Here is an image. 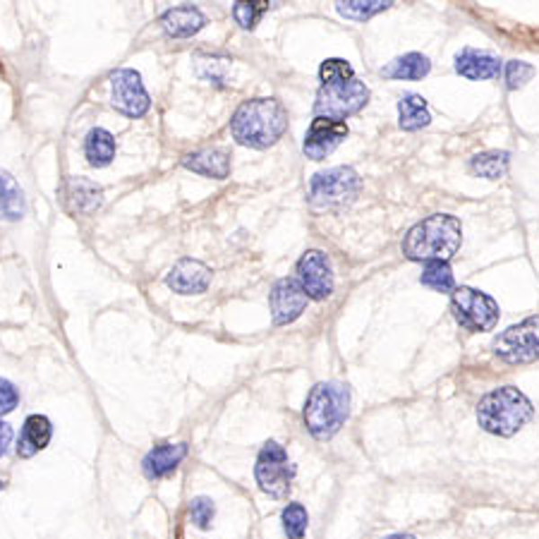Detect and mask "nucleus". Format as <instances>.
Segmentation results:
<instances>
[{
    "mask_svg": "<svg viewBox=\"0 0 539 539\" xmlns=\"http://www.w3.org/2000/svg\"><path fill=\"white\" fill-rule=\"evenodd\" d=\"M463 225L455 216L434 214L408 230L402 240V254L410 261H448L460 250Z\"/></svg>",
    "mask_w": 539,
    "mask_h": 539,
    "instance_id": "1",
    "label": "nucleus"
},
{
    "mask_svg": "<svg viewBox=\"0 0 539 539\" xmlns=\"http://www.w3.org/2000/svg\"><path fill=\"white\" fill-rule=\"evenodd\" d=\"M287 129V110L276 99H252L237 108L230 132L237 142L252 149H269Z\"/></svg>",
    "mask_w": 539,
    "mask_h": 539,
    "instance_id": "2",
    "label": "nucleus"
},
{
    "mask_svg": "<svg viewBox=\"0 0 539 539\" xmlns=\"http://www.w3.org/2000/svg\"><path fill=\"white\" fill-rule=\"evenodd\" d=\"M350 415V388L340 381H322L316 384L305 402V424L309 434L319 441H326L340 431Z\"/></svg>",
    "mask_w": 539,
    "mask_h": 539,
    "instance_id": "3",
    "label": "nucleus"
},
{
    "mask_svg": "<svg viewBox=\"0 0 539 539\" xmlns=\"http://www.w3.org/2000/svg\"><path fill=\"white\" fill-rule=\"evenodd\" d=\"M532 415H535L532 402L516 386L496 388L482 398L480 408H477V422L482 429L503 438L517 434L530 422Z\"/></svg>",
    "mask_w": 539,
    "mask_h": 539,
    "instance_id": "4",
    "label": "nucleus"
},
{
    "mask_svg": "<svg viewBox=\"0 0 539 539\" xmlns=\"http://www.w3.org/2000/svg\"><path fill=\"white\" fill-rule=\"evenodd\" d=\"M362 180L350 165H338L331 171L316 172L309 180V201L316 208H343L355 201Z\"/></svg>",
    "mask_w": 539,
    "mask_h": 539,
    "instance_id": "5",
    "label": "nucleus"
},
{
    "mask_svg": "<svg viewBox=\"0 0 539 539\" xmlns=\"http://www.w3.org/2000/svg\"><path fill=\"white\" fill-rule=\"evenodd\" d=\"M259 489L271 499H286L293 487L295 465H290L286 448L278 441H266L259 451L257 465H254Z\"/></svg>",
    "mask_w": 539,
    "mask_h": 539,
    "instance_id": "6",
    "label": "nucleus"
},
{
    "mask_svg": "<svg viewBox=\"0 0 539 539\" xmlns=\"http://www.w3.org/2000/svg\"><path fill=\"white\" fill-rule=\"evenodd\" d=\"M494 352L508 365H530L539 359V316H527L499 333Z\"/></svg>",
    "mask_w": 539,
    "mask_h": 539,
    "instance_id": "7",
    "label": "nucleus"
},
{
    "mask_svg": "<svg viewBox=\"0 0 539 539\" xmlns=\"http://www.w3.org/2000/svg\"><path fill=\"white\" fill-rule=\"evenodd\" d=\"M455 322L465 331H491L499 323V305L474 287H455L451 297Z\"/></svg>",
    "mask_w": 539,
    "mask_h": 539,
    "instance_id": "8",
    "label": "nucleus"
},
{
    "mask_svg": "<svg viewBox=\"0 0 539 539\" xmlns=\"http://www.w3.org/2000/svg\"><path fill=\"white\" fill-rule=\"evenodd\" d=\"M369 101V89H367L359 79H350L345 84L322 86L316 93L314 110L319 118H331V120H340L359 113Z\"/></svg>",
    "mask_w": 539,
    "mask_h": 539,
    "instance_id": "9",
    "label": "nucleus"
},
{
    "mask_svg": "<svg viewBox=\"0 0 539 539\" xmlns=\"http://www.w3.org/2000/svg\"><path fill=\"white\" fill-rule=\"evenodd\" d=\"M110 103L128 118H142L149 110V93L135 70H115L110 75Z\"/></svg>",
    "mask_w": 539,
    "mask_h": 539,
    "instance_id": "10",
    "label": "nucleus"
},
{
    "mask_svg": "<svg viewBox=\"0 0 539 539\" xmlns=\"http://www.w3.org/2000/svg\"><path fill=\"white\" fill-rule=\"evenodd\" d=\"M297 283L309 300L322 302L333 293V271L329 257L322 250H309L297 261Z\"/></svg>",
    "mask_w": 539,
    "mask_h": 539,
    "instance_id": "11",
    "label": "nucleus"
},
{
    "mask_svg": "<svg viewBox=\"0 0 539 539\" xmlns=\"http://www.w3.org/2000/svg\"><path fill=\"white\" fill-rule=\"evenodd\" d=\"M348 137V125L340 120H331V118H319L316 115L312 125H309L307 135H305V144L302 151L305 156L312 161H323V158L333 154V151L343 144Z\"/></svg>",
    "mask_w": 539,
    "mask_h": 539,
    "instance_id": "12",
    "label": "nucleus"
},
{
    "mask_svg": "<svg viewBox=\"0 0 539 539\" xmlns=\"http://www.w3.org/2000/svg\"><path fill=\"white\" fill-rule=\"evenodd\" d=\"M269 302H271L273 323L283 326V323L295 322V319L305 312L309 297L305 295L297 278H280L276 280V286L271 287Z\"/></svg>",
    "mask_w": 539,
    "mask_h": 539,
    "instance_id": "13",
    "label": "nucleus"
},
{
    "mask_svg": "<svg viewBox=\"0 0 539 539\" xmlns=\"http://www.w3.org/2000/svg\"><path fill=\"white\" fill-rule=\"evenodd\" d=\"M208 283H211V269L197 259H180L165 278V286L178 295L207 293Z\"/></svg>",
    "mask_w": 539,
    "mask_h": 539,
    "instance_id": "14",
    "label": "nucleus"
},
{
    "mask_svg": "<svg viewBox=\"0 0 539 539\" xmlns=\"http://www.w3.org/2000/svg\"><path fill=\"white\" fill-rule=\"evenodd\" d=\"M60 197L72 214H93L103 201V190L86 178H67L60 187Z\"/></svg>",
    "mask_w": 539,
    "mask_h": 539,
    "instance_id": "15",
    "label": "nucleus"
},
{
    "mask_svg": "<svg viewBox=\"0 0 539 539\" xmlns=\"http://www.w3.org/2000/svg\"><path fill=\"white\" fill-rule=\"evenodd\" d=\"M455 72L467 79H496L501 75V60L489 50L463 49L455 56Z\"/></svg>",
    "mask_w": 539,
    "mask_h": 539,
    "instance_id": "16",
    "label": "nucleus"
},
{
    "mask_svg": "<svg viewBox=\"0 0 539 539\" xmlns=\"http://www.w3.org/2000/svg\"><path fill=\"white\" fill-rule=\"evenodd\" d=\"M187 455V444H161L156 448H151L144 458L142 467L144 474L149 480H161L165 474H171L175 467L182 463Z\"/></svg>",
    "mask_w": 539,
    "mask_h": 539,
    "instance_id": "17",
    "label": "nucleus"
},
{
    "mask_svg": "<svg viewBox=\"0 0 539 539\" xmlns=\"http://www.w3.org/2000/svg\"><path fill=\"white\" fill-rule=\"evenodd\" d=\"M182 165L187 171L199 172V175H207V178L223 180L228 178L230 172V156L228 151L223 149H201L194 151V154H187L182 158Z\"/></svg>",
    "mask_w": 539,
    "mask_h": 539,
    "instance_id": "18",
    "label": "nucleus"
},
{
    "mask_svg": "<svg viewBox=\"0 0 539 539\" xmlns=\"http://www.w3.org/2000/svg\"><path fill=\"white\" fill-rule=\"evenodd\" d=\"M50 434H53V427H50L49 417H27V422L22 427L20 441H17V453H20L22 458H31L34 453L43 451V448L49 446Z\"/></svg>",
    "mask_w": 539,
    "mask_h": 539,
    "instance_id": "19",
    "label": "nucleus"
},
{
    "mask_svg": "<svg viewBox=\"0 0 539 539\" xmlns=\"http://www.w3.org/2000/svg\"><path fill=\"white\" fill-rule=\"evenodd\" d=\"M161 24L171 36L175 39H185V36L197 34L204 24H207V17L192 5L185 7H172L168 13L161 17Z\"/></svg>",
    "mask_w": 539,
    "mask_h": 539,
    "instance_id": "20",
    "label": "nucleus"
},
{
    "mask_svg": "<svg viewBox=\"0 0 539 539\" xmlns=\"http://www.w3.org/2000/svg\"><path fill=\"white\" fill-rule=\"evenodd\" d=\"M431 70L429 57L422 53H405V56L395 57L381 70V75L388 79H422Z\"/></svg>",
    "mask_w": 539,
    "mask_h": 539,
    "instance_id": "21",
    "label": "nucleus"
},
{
    "mask_svg": "<svg viewBox=\"0 0 539 539\" xmlns=\"http://www.w3.org/2000/svg\"><path fill=\"white\" fill-rule=\"evenodd\" d=\"M24 216V192L10 172L0 171V218L20 221Z\"/></svg>",
    "mask_w": 539,
    "mask_h": 539,
    "instance_id": "22",
    "label": "nucleus"
},
{
    "mask_svg": "<svg viewBox=\"0 0 539 539\" xmlns=\"http://www.w3.org/2000/svg\"><path fill=\"white\" fill-rule=\"evenodd\" d=\"M431 122V115L427 110V101L420 96V93H405L401 101H398V125L402 129H422Z\"/></svg>",
    "mask_w": 539,
    "mask_h": 539,
    "instance_id": "23",
    "label": "nucleus"
},
{
    "mask_svg": "<svg viewBox=\"0 0 539 539\" xmlns=\"http://www.w3.org/2000/svg\"><path fill=\"white\" fill-rule=\"evenodd\" d=\"M84 154L86 161L96 168H103L115 158V139L113 135L103 128H93L89 135H86L84 142Z\"/></svg>",
    "mask_w": 539,
    "mask_h": 539,
    "instance_id": "24",
    "label": "nucleus"
},
{
    "mask_svg": "<svg viewBox=\"0 0 539 539\" xmlns=\"http://www.w3.org/2000/svg\"><path fill=\"white\" fill-rule=\"evenodd\" d=\"M508 151H484V154H477V156L470 158V171L474 175H480V178L499 180L508 172Z\"/></svg>",
    "mask_w": 539,
    "mask_h": 539,
    "instance_id": "25",
    "label": "nucleus"
},
{
    "mask_svg": "<svg viewBox=\"0 0 539 539\" xmlns=\"http://www.w3.org/2000/svg\"><path fill=\"white\" fill-rule=\"evenodd\" d=\"M393 5V3H384V0H343V3H336L338 14H343L348 20L355 22H365L374 14L384 13L388 7Z\"/></svg>",
    "mask_w": 539,
    "mask_h": 539,
    "instance_id": "26",
    "label": "nucleus"
},
{
    "mask_svg": "<svg viewBox=\"0 0 539 539\" xmlns=\"http://www.w3.org/2000/svg\"><path fill=\"white\" fill-rule=\"evenodd\" d=\"M422 286L437 290V293H453L455 283H453V271L448 261H429L424 264V271L420 276Z\"/></svg>",
    "mask_w": 539,
    "mask_h": 539,
    "instance_id": "27",
    "label": "nucleus"
},
{
    "mask_svg": "<svg viewBox=\"0 0 539 539\" xmlns=\"http://www.w3.org/2000/svg\"><path fill=\"white\" fill-rule=\"evenodd\" d=\"M280 520H283V532H286L287 539H305L309 527V516L302 503H287Z\"/></svg>",
    "mask_w": 539,
    "mask_h": 539,
    "instance_id": "28",
    "label": "nucleus"
},
{
    "mask_svg": "<svg viewBox=\"0 0 539 539\" xmlns=\"http://www.w3.org/2000/svg\"><path fill=\"white\" fill-rule=\"evenodd\" d=\"M319 79H322V86H333V84H345L355 79V70L348 60H340V57H329L323 60L322 67H319Z\"/></svg>",
    "mask_w": 539,
    "mask_h": 539,
    "instance_id": "29",
    "label": "nucleus"
},
{
    "mask_svg": "<svg viewBox=\"0 0 539 539\" xmlns=\"http://www.w3.org/2000/svg\"><path fill=\"white\" fill-rule=\"evenodd\" d=\"M271 3L266 0H257V3H235L233 5V17L243 29H254L259 24V20L269 13Z\"/></svg>",
    "mask_w": 539,
    "mask_h": 539,
    "instance_id": "30",
    "label": "nucleus"
},
{
    "mask_svg": "<svg viewBox=\"0 0 539 539\" xmlns=\"http://www.w3.org/2000/svg\"><path fill=\"white\" fill-rule=\"evenodd\" d=\"M230 60L228 57L216 56H197V75L207 82L221 86L225 82V72H228Z\"/></svg>",
    "mask_w": 539,
    "mask_h": 539,
    "instance_id": "31",
    "label": "nucleus"
},
{
    "mask_svg": "<svg viewBox=\"0 0 539 539\" xmlns=\"http://www.w3.org/2000/svg\"><path fill=\"white\" fill-rule=\"evenodd\" d=\"M216 516V506L211 499L207 496H197L190 503V517H192V523L199 527V530H208L211 527V520Z\"/></svg>",
    "mask_w": 539,
    "mask_h": 539,
    "instance_id": "32",
    "label": "nucleus"
},
{
    "mask_svg": "<svg viewBox=\"0 0 539 539\" xmlns=\"http://www.w3.org/2000/svg\"><path fill=\"white\" fill-rule=\"evenodd\" d=\"M535 75V67L530 63H523V60H510L506 65V84L508 89H520L532 79Z\"/></svg>",
    "mask_w": 539,
    "mask_h": 539,
    "instance_id": "33",
    "label": "nucleus"
},
{
    "mask_svg": "<svg viewBox=\"0 0 539 539\" xmlns=\"http://www.w3.org/2000/svg\"><path fill=\"white\" fill-rule=\"evenodd\" d=\"M17 402H20L17 388H14L7 379H0V415L13 412V410L17 408Z\"/></svg>",
    "mask_w": 539,
    "mask_h": 539,
    "instance_id": "34",
    "label": "nucleus"
},
{
    "mask_svg": "<svg viewBox=\"0 0 539 539\" xmlns=\"http://www.w3.org/2000/svg\"><path fill=\"white\" fill-rule=\"evenodd\" d=\"M10 441H13V429H10V424H5L0 420V458L5 455Z\"/></svg>",
    "mask_w": 539,
    "mask_h": 539,
    "instance_id": "35",
    "label": "nucleus"
},
{
    "mask_svg": "<svg viewBox=\"0 0 539 539\" xmlns=\"http://www.w3.org/2000/svg\"><path fill=\"white\" fill-rule=\"evenodd\" d=\"M384 539H415L412 535H405V532H395V535H388V537Z\"/></svg>",
    "mask_w": 539,
    "mask_h": 539,
    "instance_id": "36",
    "label": "nucleus"
},
{
    "mask_svg": "<svg viewBox=\"0 0 539 539\" xmlns=\"http://www.w3.org/2000/svg\"><path fill=\"white\" fill-rule=\"evenodd\" d=\"M0 489H3V482H0Z\"/></svg>",
    "mask_w": 539,
    "mask_h": 539,
    "instance_id": "37",
    "label": "nucleus"
}]
</instances>
